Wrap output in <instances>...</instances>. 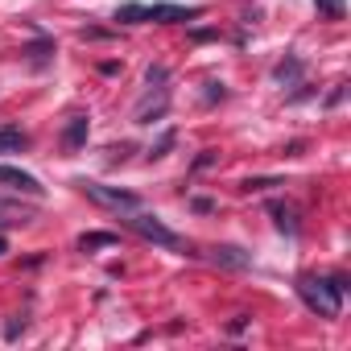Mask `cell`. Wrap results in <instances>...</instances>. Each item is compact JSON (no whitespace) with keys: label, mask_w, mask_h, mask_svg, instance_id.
I'll use <instances>...</instances> for the list:
<instances>
[{"label":"cell","mask_w":351,"mask_h":351,"mask_svg":"<svg viewBox=\"0 0 351 351\" xmlns=\"http://www.w3.org/2000/svg\"><path fill=\"white\" fill-rule=\"evenodd\" d=\"M347 293V277H298V298L318 314V318H339Z\"/></svg>","instance_id":"1"},{"label":"cell","mask_w":351,"mask_h":351,"mask_svg":"<svg viewBox=\"0 0 351 351\" xmlns=\"http://www.w3.org/2000/svg\"><path fill=\"white\" fill-rule=\"evenodd\" d=\"M203 9H182V5H124L116 9V21H157V25H173V21H199Z\"/></svg>","instance_id":"2"},{"label":"cell","mask_w":351,"mask_h":351,"mask_svg":"<svg viewBox=\"0 0 351 351\" xmlns=\"http://www.w3.org/2000/svg\"><path fill=\"white\" fill-rule=\"evenodd\" d=\"M124 223H128L136 236H145V240H153V244H161V248H178V244H182L157 215H149V211H141V207H136V211H124Z\"/></svg>","instance_id":"3"},{"label":"cell","mask_w":351,"mask_h":351,"mask_svg":"<svg viewBox=\"0 0 351 351\" xmlns=\"http://www.w3.org/2000/svg\"><path fill=\"white\" fill-rule=\"evenodd\" d=\"M91 203H99V207H112V211H136L141 207V199L136 195H128V191H116V186H99V182H75Z\"/></svg>","instance_id":"4"},{"label":"cell","mask_w":351,"mask_h":351,"mask_svg":"<svg viewBox=\"0 0 351 351\" xmlns=\"http://www.w3.org/2000/svg\"><path fill=\"white\" fill-rule=\"evenodd\" d=\"M0 186L21 191V195H29V199H42V195H46V186L34 178V173H25V169H17V165H0Z\"/></svg>","instance_id":"5"},{"label":"cell","mask_w":351,"mask_h":351,"mask_svg":"<svg viewBox=\"0 0 351 351\" xmlns=\"http://www.w3.org/2000/svg\"><path fill=\"white\" fill-rule=\"evenodd\" d=\"M87 132H91V120L79 112V116H71L66 120V128H62V149L66 153H79L83 145H87Z\"/></svg>","instance_id":"6"},{"label":"cell","mask_w":351,"mask_h":351,"mask_svg":"<svg viewBox=\"0 0 351 351\" xmlns=\"http://www.w3.org/2000/svg\"><path fill=\"white\" fill-rule=\"evenodd\" d=\"M169 108V91H157V99H153V91L141 99V108H136V124H153V116H161Z\"/></svg>","instance_id":"7"},{"label":"cell","mask_w":351,"mask_h":351,"mask_svg":"<svg viewBox=\"0 0 351 351\" xmlns=\"http://www.w3.org/2000/svg\"><path fill=\"white\" fill-rule=\"evenodd\" d=\"M211 256H215V265H223V269H248V265H252V256H248L244 248H236V244H219Z\"/></svg>","instance_id":"8"},{"label":"cell","mask_w":351,"mask_h":351,"mask_svg":"<svg viewBox=\"0 0 351 351\" xmlns=\"http://www.w3.org/2000/svg\"><path fill=\"white\" fill-rule=\"evenodd\" d=\"M21 149H29V136L21 132V128H0V153H21Z\"/></svg>","instance_id":"9"},{"label":"cell","mask_w":351,"mask_h":351,"mask_svg":"<svg viewBox=\"0 0 351 351\" xmlns=\"http://www.w3.org/2000/svg\"><path fill=\"white\" fill-rule=\"evenodd\" d=\"M269 215L277 219V228H281V232L298 236V215H293V207H285V203H269Z\"/></svg>","instance_id":"10"},{"label":"cell","mask_w":351,"mask_h":351,"mask_svg":"<svg viewBox=\"0 0 351 351\" xmlns=\"http://www.w3.org/2000/svg\"><path fill=\"white\" fill-rule=\"evenodd\" d=\"M273 79H277V83H298V79H302V58L277 62V66H273Z\"/></svg>","instance_id":"11"},{"label":"cell","mask_w":351,"mask_h":351,"mask_svg":"<svg viewBox=\"0 0 351 351\" xmlns=\"http://www.w3.org/2000/svg\"><path fill=\"white\" fill-rule=\"evenodd\" d=\"M112 244H116V232H87V236H79V248H83V252L112 248Z\"/></svg>","instance_id":"12"},{"label":"cell","mask_w":351,"mask_h":351,"mask_svg":"<svg viewBox=\"0 0 351 351\" xmlns=\"http://www.w3.org/2000/svg\"><path fill=\"white\" fill-rule=\"evenodd\" d=\"M314 5H318V13H322L326 21H343V17H347V5H343V0H314Z\"/></svg>","instance_id":"13"},{"label":"cell","mask_w":351,"mask_h":351,"mask_svg":"<svg viewBox=\"0 0 351 351\" xmlns=\"http://www.w3.org/2000/svg\"><path fill=\"white\" fill-rule=\"evenodd\" d=\"M25 54H29V62H34V66H46V62L54 58V42H34Z\"/></svg>","instance_id":"14"},{"label":"cell","mask_w":351,"mask_h":351,"mask_svg":"<svg viewBox=\"0 0 351 351\" xmlns=\"http://www.w3.org/2000/svg\"><path fill=\"white\" fill-rule=\"evenodd\" d=\"M173 141H178V136H173V132H165V136H161V141L153 145V153H149V157H165V153L173 149Z\"/></svg>","instance_id":"15"},{"label":"cell","mask_w":351,"mask_h":351,"mask_svg":"<svg viewBox=\"0 0 351 351\" xmlns=\"http://www.w3.org/2000/svg\"><path fill=\"white\" fill-rule=\"evenodd\" d=\"M343 95H347V83H339V87L326 95V108H339V104H343Z\"/></svg>","instance_id":"16"},{"label":"cell","mask_w":351,"mask_h":351,"mask_svg":"<svg viewBox=\"0 0 351 351\" xmlns=\"http://www.w3.org/2000/svg\"><path fill=\"white\" fill-rule=\"evenodd\" d=\"M265 186H277L273 178H252V182H244V191H265Z\"/></svg>","instance_id":"17"},{"label":"cell","mask_w":351,"mask_h":351,"mask_svg":"<svg viewBox=\"0 0 351 351\" xmlns=\"http://www.w3.org/2000/svg\"><path fill=\"white\" fill-rule=\"evenodd\" d=\"M21 330H25V318H13V322H9V326H5V335H9V339H17V335H21Z\"/></svg>","instance_id":"18"},{"label":"cell","mask_w":351,"mask_h":351,"mask_svg":"<svg viewBox=\"0 0 351 351\" xmlns=\"http://www.w3.org/2000/svg\"><path fill=\"white\" fill-rule=\"evenodd\" d=\"M195 211H203V215H207V211H215V203H211V199H195Z\"/></svg>","instance_id":"19"},{"label":"cell","mask_w":351,"mask_h":351,"mask_svg":"<svg viewBox=\"0 0 351 351\" xmlns=\"http://www.w3.org/2000/svg\"><path fill=\"white\" fill-rule=\"evenodd\" d=\"M5 252H9V240H5V236H0V256H5Z\"/></svg>","instance_id":"20"}]
</instances>
